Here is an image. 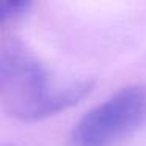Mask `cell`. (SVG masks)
I'll use <instances>...</instances> for the list:
<instances>
[{
  "label": "cell",
  "instance_id": "obj_1",
  "mask_svg": "<svg viewBox=\"0 0 146 146\" xmlns=\"http://www.w3.org/2000/svg\"><path fill=\"white\" fill-rule=\"evenodd\" d=\"M93 88L88 79L63 80L21 38L0 41V105L22 121H38L77 104Z\"/></svg>",
  "mask_w": 146,
  "mask_h": 146
},
{
  "label": "cell",
  "instance_id": "obj_2",
  "mask_svg": "<svg viewBox=\"0 0 146 146\" xmlns=\"http://www.w3.org/2000/svg\"><path fill=\"white\" fill-rule=\"evenodd\" d=\"M145 118L146 86H124L80 118L71 132V146H113Z\"/></svg>",
  "mask_w": 146,
  "mask_h": 146
},
{
  "label": "cell",
  "instance_id": "obj_3",
  "mask_svg": "<svg viewBox=\"0 0 146 146\" xmlns=\"http://www.w3.org/2000/svg\"><path fill=\"white\" fill-rule=\"evenodd\" d=\"M30 8H32V2L29 0H11V2L0 0V27L24 16Z\"/></svg>",
  "mask_w": 146,
  "mask_h": 146
}]
</instances>
